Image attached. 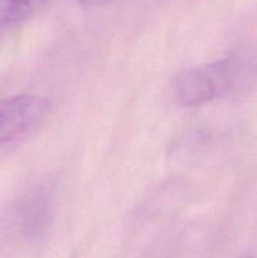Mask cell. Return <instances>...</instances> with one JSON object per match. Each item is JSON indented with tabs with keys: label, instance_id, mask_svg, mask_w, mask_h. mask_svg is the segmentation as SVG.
I'll list each match as a JSON object with an SVG mask.
<instances>
[{
	"label": "cell",
	"instance_id": "6da1fadb",
	"mask_svg": "<svg viewBox=\"0 0 257 258\" xmlns=\"http://www.w3.org/2000/svg\"><path fill=\"white\" fill-rule=\"evenodd\" d=\"M234 73V63L229 58L188 68L174 81L175 98L188 107L203 105L231 88Z\"/></svg>",
	"mask_w": 257,
	"mask_h": 258
},
{
	"label": "cell",
	"instance_id": "7a4b0ae2",
	"mask_svg": "<svg viewBox=\"0 0 257 258\" xmlns=\"http://www.w3.org/2000/svg\"><path fill=\"white\" fill-rule=\"evenodd\" d=\"M52 110L48 98L17 95L0 100V145L14 141L37 127Z\"/></svg>",
	"mask_w": 257,
	"mask_h": 258
},
{
	"label": "cell",
	"instance_id": "3957f363",
	"mask_svg": "<svg viewBox=\"0 0 257 258\" xmlns=\"http://www.w3.org/2000/svg\"><path fill=\"white\" fill-rule=\"evenodd\" d=\"M49 0H0V29L24 22Z\"/></svg>",
	"mask_w": 257,
	"mask_h": 258
},
{
	"label": "cell",
	"instance_id": "277c9868",
	"mask_svg": "<svg viewBox=\"0 0 257 258\" xmlns=\"http://www.w3.org/2000/svg\"><path fill=\"white\" fill-rule=\"evenodd\" d=\"M78 2L83 3L86 5H101L105 4V3L111 2V0H78Z\"/></svg>",
	"mask_w": 257,
	"mask_h": 258
},
{
	"label": "cell",
	"instance_id": "5b68a950",
	"mask_svg": "<svg viewBox=\"0 0 257 258\" xmlns=\"http://www.w3.org/2000/svg\"><path fill=\"white\" fill-rule=\"evenodd\" d=\"M3 32H4V29H0V38L3 37Z\"/></svg>",
	"mask_w": 257,
	"mask_h": 258
}]
</instances>
